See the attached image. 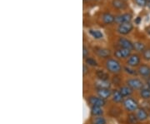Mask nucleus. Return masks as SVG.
<instances>
[{"label":"nucleus","instance_id":"c756f323","mask_svg":"<svg viewBox=\"0 0 150 124\" xmlns=\"http://www.w3.org/2000/svg\"><path fill=\"white\" fill-rule=\"evenodd\" d=\"M83 56L84 58H87L88 57V49L85 47H83Z\"/></svg>","mask_w":150,"mask_h":124},{"label":"nucleus","instance_id":"2eb2a0df","mask_svg":"<svg viewBox=\"0 0 150 124\" xmlns=\"http://www.w3.org/2000/svg\"><path fill=\"white\" fill-rule=\"evenodd\" d=\"M96 54L98 57L100 58H108L111 54V52L110 50H108L107 49H96Z\"/></svg>","mask_w":150,"mask_h":124},{"label":"nucleus","instance_id":"1a4fd4ad","mask_svg":"<svg viewBox=\"0 0 150 124\" xmlns=\"http://www.w3.org/2000/svg\"><path fill=\"white\" fill-rule=\"evenodd\" d=\"M140 63V57L138 54H133L129 57V60L127 61V64L129 67H137L139 66Z\"/></svg>","mask_w":150,"mask_h":124},{"label":"nucleus","instance_id":"aec40b11","mask_svg":"<svg viewBox=\"0 0 150 124\" xmlns=\"http://www.w3.org/2000/svg\"><path fill=\"white\" fill-rule=\"evenodd\" d=\"M112 6L118 9H123L126 8V4L123 0H112Z\"/></svg>","mask_w":150,"mask_h":124},{"label":"nucleus","instance_id":"4be33fe9","mask_svg":"<svg viewBox=\"0 0 150 124\" xmlns=\"http://www.w3.org/2000/svg\"><path fill=\"white\" fill-rule=\"evenodd\" d=\"M139 121L137 118L136 114L134 113H130L128 115V123L129 124H138Z\"/></svg>","mask_w":150,"mask_h":124},{"label":"nucleus","instance_id":"5701e85b","mask_svg":"<svg viewBox=\"0 0 150 124\" xmlns=\"http://www.w3.org/2000/svg\"><path fill=\"white\" fill-rule=\"evenodd\" d=\"M92 124H106V120L103 116L94 117L92 120Z\"/></svg>","mask_w":150,"mask_h":124},{"label":"nucleus","instance_id":"9b49d317","mask_svg":"<svg viewBox=\"0 0 150 124\" xmlns=\"http://www.w3.org/2000/svg\"><path fill=\"white\" fill-rule=\"evenodd\" d=\"M118 44L120 45V47L122 49H129V50L134 49V43H132L131 41H129V39H126V38H119L118 39Z\"/></svg>","mask_w":150,"mask_h":124},{"label":"nucleus","instance_id":"9d476101","mask_svg":"<svg viewBox=\"0 0 150 124\" xmlns=\"http://www.w3.org/2000/svg\"><path fill=\"white\" fill-rule=\"evenodd\" d=\"M136 116H137L139 122H145L147 119L149 118L148 112L143 108H139L136 111Z\"/></svg>","mask_w":150,"mask_h":124},{"label":"nucleus","instance_id":"f257e3e1","mask_svg":"<svg viewBox=\"0 0 150 124\" xmlns=\"http://www.w3.org/2000/svg\"><path fill=\"white\" fill-rule=\"evenodd\" d=\"M123 108L126 109V111H128L129 113H133L137 111L139 107V103L137 102V100H135L132 97H126L123 102Z\"/></svg>","mask_w":150,"mask_h":124},{"label":"nucleus","instance_id":"a878e982","mask_svg":"<svg viewBox=\"0 0 150 124\" xmlns=\"http://www.w3.org/2000/svg\"><path fill=\"white\" fill-rule=\"evenodd\" d=\"M86 64H88V66H92V67H96L98 66V63L95 59L92 58H85Z\"/></svg>","mask_w":150,"mask_h":124},{"label":"nucleus","instance_id":"20e7f679","mask_svg":"<svg viewBox=\"0 0 150 124\" xmlns=\"http://www.w3.org/2000/svg\"><path fill=\"white\" fill-rule=\"evenodd\" d=\"M88 103L92 106H97V107H103L106 104V101L99 97H95V96H91L88 99Z\"/></svg>","mask_w":150,"mask_h":124},{"label":"nucleus","instance_id":"412c9836","mask_svg":"<svg viewBox=\"0 0 150 124\" xmlns=\"http://www.w3.org/2000/svg\"><path fill=\"white\" fill-rule=\"evenodd\" d=\"M96 87L98 88H109L110 87V83L108 81H102L99 80L96 82Z\"/></svg>","mask_w":150,"mask_h":124},{"label":"nucleus","instance_id":"f3484780","mask_svg":"<svg viewBox=\"0 0 150 124\" xmlns=\"http://www.w3.org/2000/svg\"><path fill=\"white\" fill-rule=\"evenodd\" d=\"M91 114L93 117H99L103 116V110L101 107H97V106H92L91 107Z\"/></svg>","mask_w":150,"mask_h":124},{"label":"nucleus","instance_id":"0eeeda50","mask_svg":"<svg viewBox=\"0 0 150 124\" xmlns=\"http://www.w3.org/2000/svg\"><path fill=\"white\" fill-rule=\"evenodd\" d=\"M131 20H132V15L130 13H123V14L115 17V22L118 24L130 23Z\"/></svg>","mask_w":150,"mask_h":124},{"label":"nucleus","instance_id":"7c9ffc66","mask_svg":"<svg viewBox=\"0 0 150 124\" xmlns=\"http://www.w3.org/2000/svg\"><path fill=\"white\" fill-rule=\"evenodd\" d=\"M88 73V68L86 65H83V75H86Z\"/></svg>","mask_w":150,"mask_h":124},{"label":"nucleus","instance_id":"393cba45","mask_svg":"<svg viewBox=\"0 0 150 124\" xmlns=\"http://www.w3.org/2000/svg\"><path fill=\"white\" fill-rule=\"evenodd\" d=\"M89 33L91 34V36L95 39H100L103 38V33L99 30H93L91 29L89 31Z\"/></svg>","mask_w":150,"mask_h":124},{"label":"nucleus","instance_id":"2f4dec72","mask_svg":"<svg viewBox=\"0 0 150 124\" xmlns=\"http://www.w3.org/2000/svg\"><path fill=\"white\" fill-rule=\"evenodd\" d=\"M145 85L147 87H149L150 88V77L146 78V83H145Z\"/></svg>","mask_w":150,"mask_h":124},{"label":"nucleus","instance_id":"ddd939ff","mask_svg":"<svg viewBox=\"0 0 150 124\" xmlns=\"http://www.w3.org/2000/svg\"><path fill=\"white\" fill-rule=\"evenodd\" d=\"M123 96L122 95V93L120 92L119 90H114L112 91V100L116 103H120L123 102Z\"/></svg>","mask_w":150,"mask_h":124},{"label":"nucleus","instance_id":"cd10ccee","mask_svg":"<svg viewBox=\"0 0 150 124\" xmlns=\"http://www.w3.org/2000/svg\"><path fill=\"white\" fill-rule=\"evenodd\" d=\"M143 57L145 60L150 61V49H145L144 52L143 53Z\"/></svg>","mask_w":150,"mask_h":124},{"label":"nucleus","instance_id":"39448f33","mask_svg":"<svg viewBox=\"0 0 150 124\" xmlns=\"http://www.w3.org/2000/svg\"><path fill=\"white\" fill-rule=\"evenodd\" d=\"M112 90L110 88H98L97 94L99 97L106 100L108 97H112Z\"/></svg>","mask_w":150,"mask_h":124},{"label":"nucleus","instance_id":"473e14b6","mask_svg":"<svg viewBox=\"0 0 150 124\" xmlns=\"http://www.w3.org/2000/svg\"><path fill=\"white\" fill-rule=\"evenodd\" d=\"M147 2H149V3H150V0H147Z\"/></svg>","mask_w":150,"mask_h":124},{"label":"nucleus","instance_id":"6ab92c4d","mask_svg":"<svg viewBox=\"0 0 150 124\" xmlns=\"http://www.w3.org/2000/svg\"><path fill=\"white\" fill-rule=\"evenodd\" d=\"M96 75L97 77H98V78L99 80H102V81H108V79H109V75H108V73L103 70L97 71Z\"/></svg>","mask_w":150,"mask_h":124},{"label":"nucleus","instance_id":"c85d7f7f","mask_svg":"<svg viewBox=\"0 0 150 124\" xmlns=\"http://www.w3.org/2000/svg\"><path fill=\"white\" fill-rule=\"evenodd\" d=\"M135 2L139 4V6L144 7L147 4V0H135Z\"/></svg>","mask_w":150,"mask_h":124},{"label":"nucleus","instance_id":"7ed1b4c3","mask_svg":"<svg viewBox=\"0 0 150 124\" xmlns=\"http://www.w3.org/2000/svg\"><path fill=\"white\" fill-rule=\"evenodd\" d=\"M127 85L130 87L133 90H140L143 88V87L144 86L143 81L139 79V78H129L126 82Z\"/></svg>","mask_w":150,"mask_h":124},{"label":"nucleus","instance_id":"423d86ee","mask_svg":"<svg viewBox=\"0 0 150 124\" xmlns=\"http://www.w3.org/2000/svg\"><path fill=\"white\" fill-rule=\"evenodd\" d=\"M132 30H133V25L130 23L119 24V26L118 27V32L121 33V34H123V35L129 34Z\"/></svg>","mask_w":150,"mask_h":124},{"label":"nucleus","instance_id":"72a5a7b5","mask_svg":"<svg viewBox=\"0 0 150 124\" xmlns=\"http://www.w3.org/2000/svg\"><path fill=\"white\" fill-rule=\"evenodd\" d=\"M149 8H150V3H149Z\"/></svg>","mask_w":150,"mask_h":124},{"label":"nucleus","instance_id":"f8f14e48","mask_svg":"<svg viewBox=\"0 0 150 124\" xmlns=\"http://www.w3.org/2000/svg\"><path fill=\"white\" fill-rule=\"evenodd\" d=\"M138 73L140 76L144 77L145 78L150 77V67L146 64H143L139 67V69H138Z\"/></svg>","mask_w":150,"mask_h":124},{"label":"nucleus","instance_id":"4468645a","mask_svg":"<svg viewBox=\"0 0 150 124\" xmlns=\"http://www.w3.org/2000/svg\"><path fill=\"white\" fill-rule=\"evenodd\" d=\"M139 95L142 99L149 100L150 99V88L144 84L142 89L139 90Z\"/></svg>","mask_w":150,"mask_h":124},{"label":"nucleus","instance_id":"f03ea898","mask_svg":"<svg viewBox=\"0 0 150 124\" xmlns=\"http://www.w3.org/2000/svg\"><path fill=\"white\" fill-rule=\"evenodd\" d=\"M106 68H107L108 71L112 73H118L122 69V66L120 64V63L117 60L112 59V58H109L107 60Z\"/></svg>","mask_w":150,"mask_h":124},{"label":"nucleus","instance_id":"bb28decb","mask_svg":"<svg viewBox=\"0 0 150 124\" xmlns=\"http://www.w3.org/2000/svg\"><path fill=\"white\" fill-rule=\"evenodd\" d=\"M124 70L125 72L127 73H129L130 75H137V74H139L138 73V71L134 70V68H132V67H125L124 68Z\"/></svg>","mask_w":150,"mask_h":124},{"label":"nucleus","instance_id":"a211bd4d","mask_svg":"<svg viewBox=\"0 0 150 124\" xmlns=\"http://www.w3.org/2000/svg\"><path fill=\"white\" fill-rule=\"evenodd\" d=\"M103 21L105 24H111L115 21V17L112 16L111 13H106L103 15Z\"/></svg>","mask_w":150,"mask_h":124},{"label":"nucleus","instance_id":"b1692460","mask_svg":"<svg viewBox=\"0 0 150 124\" xmlns=\"http://www.w3.org/2000/svg\"><path fill=\"white\" fill-rule=\"evenodd\" d=\"M134 49H135L138 52H144L145 45L141 42H136L134 43Z\"/></svg>","mask_w":150,"mask_h":124},{"label":"nucleus","instance_id":"6e6552de","mask_svg":"<svg viewBox=\"0 0 150 124\" xmlns=\"http://www.w3.org/2000/svg\"><path fill=\"white\" fill-rule=\"evenodd\" d=\"M114 55L116 58H129L131 56V50L126 49H119L115 51Z\"/></svg>","mask_w":150,"mask_h":124},{"label":"nucleus","instance_id":"dca6fc26","mask_svg":"<svg viewBox=\"0 0 150 124\" xmlns=\"http://www.w3.org/2000/svg\"><path fill=\"white\" fill-rule=\"evenodd\" d=\"M119 91L122 93V95H123V97H129L130 95H132V93L134 92V90L130 87L128 86V85L121 87Z\"/></svg>","mask_w":150,"mask_h":124}]
</instances>
